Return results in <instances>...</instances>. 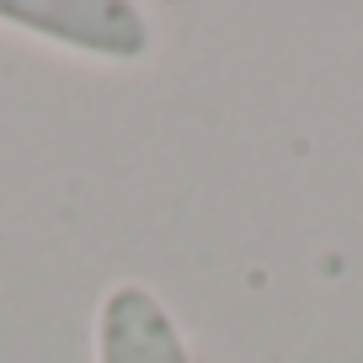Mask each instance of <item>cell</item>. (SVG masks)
Returning a JSON list of instances; mask_svg holds the SVG:
<instances>
[{"mask_svg":"<svg viewBox=\"0 0 363 363\" xmlns=\"http://www.w3.org/2000/svg\"><path fill=\"white\" fill-rule=\"evenodd\" d=\"M0 22L16 27L27 38L75 48V54H102V59H139L150 48V27L134 6H113V0H0Z\"/></svg>","mask_w":363,"mask_h":363,"instance_id":"cell-1","label":"cell"},{"mask_svg":"<svg viewBox=\"0 0 363 363\" xmlns=\"http://www.w3.org/2000/svg\"><path fill=\"white\" fill-rule=\"evenodd\" d=\"M91 347L96 363H193L177 315L145 284H113L102 294Z\"/></svg>","mask_w":363,"mask_h":363,"instance_id":"cell-2","label":"cell"}]
</instances>
